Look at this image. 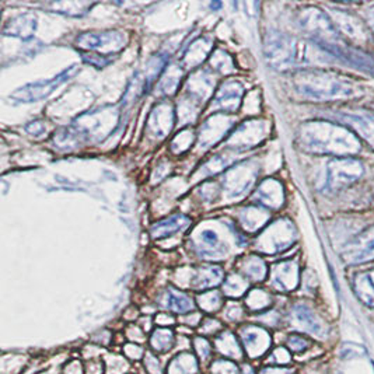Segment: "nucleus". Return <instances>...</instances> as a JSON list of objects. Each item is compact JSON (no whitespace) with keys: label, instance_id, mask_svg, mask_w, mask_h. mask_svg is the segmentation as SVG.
I'll return each instance as SVG.
<instances>
[{"label":"nucleus","instance_id":"f257e3e1","mask_svg":"<svg viewBox=\"0 0 374 374\" xmlns=\"http://www.w3.org/2000/svg\"><path fill=\"white\" fill-rule=\"evenodd\" d=\"M300 142L306 150L324 154H355L361 150L358 137L339 125L310 123L300 130Z\"/></svg>","mask_w":374,"mask_h":374},{"label":"nucleus","instance_id":"f03ea898","mask_svg":"<svg viewBox=\"0 0 374 374\" xmlns=\"http://www.w3.org/2000/svg\"><path fill=\"white\" fill-rule=\"evenodd\" d=\"M294 86L301 96L317 101L345 100L361 94V90L345 77L320 70L301 72Z\"/></svg>","mask_w":374,"mask_h":374},{"label":"nucleus","instance_id":"7ed1b4c3","mask_svg":"<svg viewBox=\"0 0 374 374\" xmlns=\"http://www.w3.org/2000/svg\"><path fill=\"white\" fill-rule=\"evenodd\" d=\"M265 55L272 68L286 70L297 63L299 46L296 39L280 32H270L265 39Z\"/></svg>","mask_w":374,"mask_h":374},{"label":"nucleus","instance_id":"20e7f679","mask_svg":"<svg viewBox=\"0 0 374 374\" xmlns=\"http://www.w3.org/2000/svg\"><path fill=\"white\" fill-rule=\"evenodd\" d=\"M300 25L321 48L339 44V35L334 24L318 8H306L300 15Z\"/></svg>","mask_w":374,"mask_h":374},{"label":"nucleus","instance_id":"39448f33","mask_svg":"<svg viewBox=\"0 0 374 374\" xmlns=\"http://www.w3.org/2000/svg\"><path fill=\"white\" fill-rule=\"evenodd\" d=\"M79 68L77 65H72L70 68L61 72L58 76L48 79V80H39L30 85H25L20 87L17 92H14L10 99H13L17 103H35L46 99L51 96L58 87H61L63 83L70 80L76 73Z\"/></svg>","mask_w":374,"mask_h":374},{"label":"nucleus","instance_id":"423d86ee","mask_svg":"<svg viewBox=\"0 0 374 374\" xmlns=\"http://www.w3.org/2000/svg\"><path fill=\"white\" fill-rule=\"evenodd\" d=\"M365 173L363 164L355 158H337L327 166L325 188L328 191H338L355 181Z\"/></svg>","mask_w":374,"mask_h":374},{"label":"nucleus","instance_id":"0eeeda50","mask_svg":"<svg viewBox=\"0 0 374 374\" xmlns=\"http://www.w3.org/2000/svg\"><path fill=\"white\" fill-rule=\"evenodd\" d=\"M76 44L80 49L90 52H113L121 51L125 46V35L120 31H103V32H85L77 37Z\"/></svg>","mask_w":374,"mask_h":374},{"label":"nucleus","instance_id":"6e6552de","mask_svg":"<svg viewBox=\"0 0 374 374\" xmlns=\"http://www.w3.org/2000/svg\"><path fill=\"white\" fill-rule=\"evenodd\" d=\"M344 258L348 263H363L374 259V227L368 229L344 251Z\"/></svg>","mask_w":374,"mask_h":374},{"label":"nucleus","instance_id":"1a4fd4ad","mask_svg":"<svg viewBox=\"0 0 374 374\" xmlns=\"http://www.w3.org/2000/svg\"><path fill=\"white\" fill-rule=\"evenodd\" d=\"M328 54L334 55L338 59H342L344 62H347L351 66H355L358 69H363L368 72H373L374 73V55H368L362 51L354 49V48H348L345 45H331L324 48Z\"/></svg>","mask_w":374,"mask_h":374},{"label":"nucleus","instance_id":"9d476101","mask_svg":"<svg viewBox=\"0 0 374 374\" xmlns=\"http://www.w3.org/2000/svg\"><path fill=\"white\" fill-rule=\"evenodd\" d=\"M35 30H37V17L31 13H24L10 18L3 28V34L8 37L28 39L34 35Z\"/></svg>","mask_w":374,"mask_h":374},{"label":"nucleus","instance_id":"9b49d317","mask_svg":"<svg viewBox=\"0 0 374 374\" xmlns=\"http://www.w3.org/2000/svg\"><path fill=\"white\" fill-rule=\"evenodd\" d=\"M338 120L354 127L370 146L374 147V114L347 113L338 116Z\"/></svg>","mask_w":374,"mask_h":374},{"label":"nucleus","instance_id":"f8f14e48","mask_svg":"<svg viewBox=\"0 0 374 374\" xmlns=\"http://www.w3.org/2000/svg\"><path fill=\"white\" fill-rule=\"evenodd\" d=\"M293 323L303 331L323 337L325 335V327L323 321L307 306H297L293 310Z\"/></svg>","mask_w":374,"mask_h":374},{"label":"nucleus","instance_id":"ddd939ff","mask_svg":"<svg viewBox=\"0 0 374 374\" xmlns=\"http://www.w3.org/2000/svg\"><path fill=\"white\" fill-rule=\"evenodd\" d=\"M243 341L249 356L256 358L266 352L270 347V337L266 331L255 327H249L243 331Z\"/></svg>","mask_w":374,"mask_h":374},{"label":"nucleus","instance_id":"4468645a","mask_svg":"<svg viewBox=\"0 0 374 374\" xmlns=\"http://www.w3.org/2000/svg\"><path fill=\"white\" fill-rule=\"evenodd\" d=\"M191 220L189 218L184 216V215H175V216H171L168 219H164L158 223H156L150 233H151V237L156 239V240H160V239H166V237H170L184 229H187L189 226Z\"/></svg>","mask_w":374,"mask_h":374},{"label":"nucleus","instance_id":"2eb2a0df","mask_svg":"<svg viewBox=\"0 0 374 374\" xmlns=\"http://www.w3.org/2000/svg\"><path fill=\"white\" fill-rule=\"evenodd\" d=\"M243 94V87L237 82H229L222 86L220 92L216 96V104L225 113H233L237 110L240 99Z\"/></svg>","mask_w":374,"mask_h":374},{"label":"nucleus","instance_id":"dca6fc26","mask_svg":"<svg viewBox=\"0 0 374 374\" xmlns=\"http://www.w3.org/2000/svg\"><path fill=\"white\" fill-rule=\"evenodd\" d=\"M275 287L279 290H292L297 286L299 282V272L297 265L294 262H283L278 265L273 270L272 276Z\"/></svg>","mask_w":374,"mask_h":374},{"label":"nucleus","instance_id":"f3484780","mask_svg":"<svg viewBox=\"0 0 374 374\" xmlns=\"http://www.w3.org/2000/svg\"><path fill=\"white\" fill-rule=\"evenodd\" d=\"M334 18L337 21V25L342 32H345L348 37H351L355 41H365L366 39V31L362 25V23L354 17L352 14L344 13V11H335Z\"/></svg>","mask_w":374,"mask_h":374},{"label":"nucleus","instance_id":"a211bd4d","mask_svg":"<svg viewBox=\"0 0 374 374\" xmlns=\"http://www.w3.org/2000/svg\"><path fill=\"white\" fill-rule=\"evenodd\" d=\"M266 236H269L270 240V247L268 251H280L293 243L294 230L290 223L279 222L270 229V232Z\"/></svg>","mask_w":374,"mask_h":374},{"label":"nucleus","instance_id":"6ab92c4d","mask_svg":"<svg viewBox=\"0 0 374 374\" xmlns=\"http://www.w3.org/2000/svg\"><path fill=\"white\" fill-rule=\"evenodd\" d=\"M174 123L173 110L167 104H160L151 114L149 126L150 129L157 133V136H166L167 132H170Z\"/></svg>","mask_w":374,"mask_h":374},{"label":"nucleus","instance_id":"aec40b11","mask_svg":"<svg viewBox=\"0 0 374 374\" xmlns=\"http://www.w3.org/2000/svg\"><path fill=\"white\" fill-rule=\"evenodd\" d=\"M258 197L262 201V204L270 208H279L283 204L282 185L273 180H268L259 187Z\"/></svg>","mask_w":374,"mask_h":374},{"label":"nucleus","instance_id":"412c9836","mask_svg":"<svg viewBox=\"0 0 374 374\" xmlns=\"http://www.w3.org/2000/svg\"><path fill=\"white\" fill-rule=\"evenodd\" d=\"M355 293L361 301L374 307V270L356 276Z\"/></svg>","mask_w":374,"mask_h":374},{"label":"nucleus","instance_id":"4be33fe9","mask_svg":"<svg viewBox=\"0 0 374 374\" xmlns=\"http://www.w3.org/2000/svg\"><path fill=\"white\" fill-rule=\"evenodd\" d=\"M166 307L175 311V313H187L192 310L194 304L189 297H187L182 293H178L175 290H168L166 294Z\"/></svg>","mask_w":374,"mask_h":374},{"label":"nucleus","instance_id":"5701e85b","mask_svg":"<svg viewBox=\"0 0 374 374\" xmlns=\"http://www.w3.org/2000/svg\"><path fill=\"white\" fill-rule=\"evenodd\" d=\"M51 7L55 13L66 14L72 17H80V15H85L92 8V4L77 3V1H61V3H52Z\"/></svg>","mask_w":374,"mask_h":374},{"label":"nucleus","instance_id":"b1692460","mask_svg":"<svg viewBox=\"0 0 374 374\" xmlns=\"http://www.w3.org/2000/svg\"><path fill=\"white\" fill-rule=\"evenodd\" d=\"M223 278V272L220 268H204L199 270L195 282L199 287H211L218 285Z\"/></svg>","mask_w":374,"mask_h":374},{"label":"nucleus","instance_id":"393cba45","mask_svg":"<svg viewBox=\"0 0 374 374\" xmlns=\"http://www.w3.org/2000/svg\"><path fill=\"white\" fill-rule=\"evenodd\" d=\"M197 370V365L189 355H182L181 358H177L174 363L171 365L170 374H194Z\"/></svg>","mask_w":374,"mask_h":374},{"label":"nucleus","instance_id":"a878e982","mask_svg":"<svg viewBox=\"0 0 374 374\" xmlns=\"http://www.w3.org/2000/svg\"><path fill=\"white\" fill-rule=\"evenodd\" d=\"M173 344V334L168 330H158L154 332L153 339H151V345L154 349L164 352L167 351Z\"/></svg>","mask_w":374,"mask_h":374},{"label":"nucleus","instance_id":"bb28decb","mask_svg":"<svg viewBox=\"0 0 374 374\" xmlns=\"http://www.w3.org/2000/svg\"><path fill=\"white\" fill-rule=\"evenodd\" d=\"M218 348L220 349L222 354H226L229 356H240V348L232 334H226L222 338H219Z\"/></svg>","mask_w":374,"mask_h":374},{"label":"nucleus","instance_id":"cd10ccee","mask_svg":"<svg viewBox=\"0 0 374 374\" xmlns=\"http://www.w3.org/2000/svg\"><path fill=\"white\" fill-rule=\"evenodd\" d=\"M247 275L249 278H254L256 280H262L266 275V268H265V263L258 259V258H252L249 259V265H247Z\"/></svg>","mask_w":374,"mask_h":374},{"label":"nucleus","instance_id":"c85d7f7f","mask_svg":"<svg viewBox=\"0 0 374 374\" xmlns=\"http://www.w3.org/2000/svg\"><path fill=\"white\" fill-rule=\"evenodd\" d=\"M269 303H270L269 296H268L265 292H262V290H254V292L251 293V296H249V307L254 308V310L265 308Z\"/></svg>","mask_w":374,"mask_h":374},{"label":"nucleus","instance_id":"c756f323","mask_svg":"<svg viewBox=\"0 0 374 374\" xmlns=\"http://www.w3.org/2000/svg\"><path fill=\"white\" fill-rule=\"evenodd\" d=\"M246 287L247 285L244 280H242L239 276H232L226 283V293L230 296H240Z\"/></svg>","mask_w":374,"mask_h":374},{"label":"nucleus","instance_id":"7c9ffc66","mask_svg":"<svg viewBox=\"0 0 374 374\" xmlns=\"http://www.w3.org/2000/svg\"><path fill=\"white\" fill-rule=\"evenodd\" d=\"M110 56L111 55H106V54H83V59L87 63L93 65V66H96L99 69L107 66L113 61Z\"/></svg>","mask_w":374,"mask_h":374},{"label":"nucleus","instance_id":"2f4dec72","mask_svg":"<svg viewBox=\"0 0 374 374\" xmlns=\"http://www.w3.org/2000/svg\"><path fill=\"white\" fill-rule=\"evenodd\" d=\"M199 236H201L202 244L205 246V249L211 251V254L213 252V249H218V246H219V236L213 230L205 229L204 232H201Z\"/></svg>","mask_w":374,"mask_h":374},{"label":"nucleus","instance_id":"473e14b6","mask_svg":"<svg viewBox=\"0 0 374 374\" xmlns=\"http://www.w3.org/2000/svg\"><path fill=\"white\" fill-rule=\"evenodd\" d=\"M289 347H290V349H293L296 352H301V351L307 349L308 341L306 338H303V337L294 335V337L289 338Z\"/></svg>","mask_w":374,"mask_h":374},{"label":"nucleus","instance_id":"72a5a7b5","mask_svg":"<svg viewBox=\"0 0 374 374\" xmlns=\"http://www.w3.org/2000/svg\"><path fill=\"white\" fill-rule=\"evenodd\" d=\"M273 358L278 363H287L290 361V355L285 349H276L273 354Z\"/></svg>","mask_w":374,"mask_h":374},{"label":"nucleus","instance_id":"f704fd0d","mask_svg":"<svg viewBox=\"0 0 374 374\" xmlns=\"http://www.w3.org/2000/svg\"><path fill=\"white\" fill-rule=\"evenodd\" d=\"M369 21H370V24H372V28H373V32H374V7L372 8V11H370V15H369Z\"/></svg>","mask_w":374,"mask_h":374},{"label":"nucleus","instance_id":"c9c22d12","mask_svg":"<svg viewBox=\"0 0 374 374\" xmlns=\"http://www.w3.org/2000/svg\"><path fill=\"white\" fill-rule=\"evenodd\" d=\"M269 374H287V372H282V370H269Z\"/></svg>","mask_w":374,"mask_h":374}]
</instances>
